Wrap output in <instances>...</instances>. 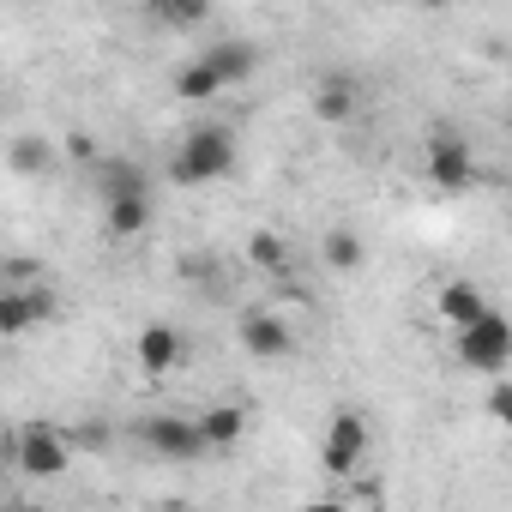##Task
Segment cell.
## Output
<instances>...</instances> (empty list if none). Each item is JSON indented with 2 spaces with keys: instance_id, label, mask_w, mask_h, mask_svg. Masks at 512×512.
<instances>
[{
  "instance_id": "6da1fadb",
  "label": "cell",
  "mask_w": 512,
  "mask_h": 512,
  "mask_svg": "<svg viewBox=\"0 0 512 512\" xmlns=\"http://www.w3.org/2000/svg\"><path fill=\"white\" fill-rule=\"evenodd\" d=\"M229 169H235V133L229 127H193L169 157L175 187H205V181H223Z\"/></svg>"
},
{
  "instance_id": "7a4b0ae2",
  "label": "cell",
  "mask_w": 512,
  "mask_h": 512,
  "mask_svg": "<svg viewBox=\"0 0 512 512\" xmlns=\"http://www.w3.org/2000/svg\"><path fill=\"white\" fill-rule=\"evenodd\" d=\"M458 362L476 368V374H500L512 362V320L488 308L470 332H458Z\"/></svg>"
},
{
  "instance_id": "3957f363",
  "label": "cell",
  "mask_w": 512,
  "mask_h": 512,
  "mask_svg": "<svg viewBox=\"0 0 512 512\" xmlns=\"http://www.w3.org/2000/svg\"><path fill=\"white\" fill-rule=\"evenodd\" d=\"M13 464L25 476L49 482V476H61L73 464V434H61V428H19L13 434Z\"/></svg>"
},
{
  "instance_id": "277c9868",
  "label": "cell",
  "mask_w": 512,
  "mask_h": 512,
  "mask_svg": "<svg viewBox=\"0 0 512 512\" xmlns=\"http://www.w3.org/2000/svg\"><path fill=\"white\" fill-rule=\"evenodd\" d=\"M476 175L482 169H476V157H470V145L458 133H428V181L440 193H470Z\"/></svg>"
},
{
  "instance_id": "5b68a950",
  "label": "cell",
  "mask_w": 512,
  "mask_h": 512,
  "mask_svg": "<svg viewBox=\"0 0 512 512\" xmlns=\"http://www.w3.org/2000/svg\"><path fill=\"white\" fill-rule=\"evenodd\" d=\"M139 440H145V452H157L169 464H187V458L211 452L205 434H199V422H187V416H145L139 422Z\"/></svg>"
},
{
  "instance_id": "8992f818",
  "label": "cell",
  "mask_w": 512,
  "mask_h": 512,
  "mask_svg": "<svg viewBox=\"0 0 512 512\" xmlns=\"http://www.w3.org/2000/svg\"><path fill=\"white\" fill-rule=\"evenodd\" d=\"M362 452H368V422H362L356 410H338V416L326 422V440H320V464H326L332 476H350V470L362 464Z\"/></svg>"
},
{
  "instance_id": "52a82bcc",
  "label": "cell",
  "mask_w": 512,
  "mask_h": 512,
  "mask_svg": "<svg viewBox=\"0 0 512 512\" xmlns=\"http://www.w3.org/2000/svg\"><path fill=\"white\" fill-rule=\"evenodd\" d=\"M290 320L278 314H241V350L247 356H260V362H284L290 356Z\"/></svg>"
},
{
  "instance_id": "ba28073f",
  "label": "cell",
  "mask_w": 512,
  "mask_h": 512,
  "mask_svg": "<svg viewBox=\"0 0 512 512\" xmlns=\"http://www.w3.org/2000/svg\"><path fill=\"white\" fill-rule=\"evenodd\" d=\"M49 314H55V296L49 290H0V332H7V338L31 332Z\"/></svg>"
},
{
  "instance_id": "9c48e42d",
  "label": "cell",
  "mask_w": 512,
  "mask_h": 512,
  "mask_svg": "<svg viewBox=\"0 0 512 512\" xmlns=\"http://www.w3.org/2000/svg\"><path fill=\"white\" fill-rule=\"evenodd\" d=\"M91 187H97V199H103V205L151 193V187H145V169H139V163H127V157H103V163L91 169Z\"/></svg>"
},
{
  "instance_id": "30bf717a",
  "label": "cell",
  "mask_w": 512,
  "mask_h": 512,
  "mask_svg": "<svg viewBox=\"0 0 512 512\" xmlns=\"http://www.w3.org/2000/svg\"><path fill=\"white\" fill-rule=\"evenodd\" d=\"M175 362H181V332H175V326H145V332H139V368L157 380V374H169Z\"/></svg>"
},
{
  "instance_id": "8fae6325",
  "label": "cell",
  "mask_w": 512,
  "mask_h": 512,
  "mask_svg": "<svg viewBox=\"0 0 512 512\" xmlns=\"http://www.w3.org/2000/svg\"><path fill=\"white\" fill-rule=\"evenodd\" d=\"M314 115L320 121H350L356 115V79L350 73H326L314 85Z\"/></svg>"
},
{
  "instance_id": "7c38bea8",
  "label": "cell",
  "mask_w": 512,
  "mask_h": 512,
  "mask_svg": "<svg viewBox=\"0 0 512 512\" xmlns=\"http://www.w3.org/2000/svg\"><path fill=\"white\" fill-rule=\"evenodd\" d=\"M482 314H488V302H482L476 284H446V290H440V320H446L452 332H470Z\"/></svg>"
},
{
  "instance_id": "4fadbf2b",
  "label": "cell",
  "mask_w": 512,
  "mask_h": 512,
  "mask_svg": "<svg viewBox=\"0 0 512 512\" xmlns=\"http://www.w3.org/2000/svg\"><path fill=\"white\" fill-rule=\"evenodd\" d=\"M205 61L217 67V79H223V91H229V85L253 79V67H260V49H253V43H217V49H205Z\"/></svg>"
},
{
  "instance_id": "5bb4252c",
  "label": "cell",
  "mask_w": 512,
  "mask_h": 512,
  "mask_svg": "<svg viewBox=\"0 0 512 512\" xmlns=\"http://www.w3.org/2000/svg\"><path fill=\"white\" fill-rule=\"evenodd\" d=\"M103 223H109V235H115V241H133V235H145V229H151V193L103 205Z\"/></svg>"
},
{
  "instance_id": "9a60e30c",
  "label": "cell",
  "mask_w": 512,
  "mask_h": 512,
  "mask_svg": "<svg viewBox=\"0 0 512 512\" xmlns=\"http://www.w3.org/2000/svg\"><path fill=\"white\" fill-rule=\"evenodd\" d=\"M247 260L260 272H272V278H290V241L278 229H253L247 235Z\"/></svg>"
},
{
  "instance_id": "2e32d148",
  "label": "cell",
  "mask_w": 512,
  "mask_h": 512,
  "mask_svg": "<svg viewBox=\"0 0 512 512\" xmlns=\"http://www.w3.org/2000/svg\"><path fill=\"white\" fill-rule=\"evenodd\" d=\"M199 434H205V446H211V452H229V446L247 434V416H241L235 404H217V410H205V416H199Z\"/></svg>"
},
{
  "instance_id": "e0dca14e",
  "label": "cell",
  "mask_w": 512,
  "mask_h": 512,
  "mask_svg": "<svg viewBox=\"0 0 512 512\" xmlns=\"http://www.w3.org/2000/svg\"><path fill=\"white\" fill-rule=\"evenodd\" d=\"M217 91H223V79H217V67H211L205 55L175 73V97H187V103H205V97H217Z\"/></svg>"
},
{
  "instance_id": "ac0fdd59",
  "label": "cell",
  "mask_w": 512,
  "mask_h": 512,
  "mask_svg": "<svg viewBox=\"0 0 512 512\" xmlns=\"http://www.w3.org/2000/svg\"><path fill=\"white\" fill-rule=\"evenodd\" d=\"M151 19L175 25V31H193V25H205V0H151Z\"/></svg>"
},
{
  "instance_id": "d6986e66",
  "label": "cell",
  "mask_w": 512,
  "mask_h": 512,
  "mask_svg": "<svg viewBox=\"0 0 512 512\" xmlns=\"http://www.w3.org/2000/svg\"><path fill=\"white\" fill-rule=\"evenodd\" d=\"M326 266H332V272H356V266H362V235L332 229V235H326Z\"/></svg>"
},
{
  "instance_id": "ffe728a7",
  "label": "cell",
  "mask_w": 512,
  "mask_h": 512,
  "mask_svg": "<svg viewBox=\"0 0 512 512\" xmlns=\"http://www.w3.org/2000/svg\"><path fill=\"white\" fill-rule=\"evenodd\" d=\"M7 157H13L19 175H43V169H49V139H13Z\"/></svg>"
},
{
  "instance_id": "44dd1931",
  "label": "cell",
  "mask_w": 512,
  "mask_h": 512,
  "mask_svg": "<svg viewBox=\"0 0 512 512\" xmlns=\"http://www.w3.org/2000/svg\"><path fill=\"white\" fill-rule=\"evenodd\" d=\"M488 416L512 434V386H494V392H488Z\"/></svg>"
},
{
  "instance_id": "7402d4cb",
  "label": "cell",
  "mask_w": 512,
  "mask_h": 512,
  "mask_svg": "<svg viewBox=\"0 0 512 512\" xmlns=\"http://www.w3.org/2000/svg\"><path fill=\"white\" fill-rule=\"evenodd\" d=\"M302 512H344V500H314V506H302Z\"/></svg>"
},
{
  "instance_id": "603a6c76",
  "label": "cell",
  "mask_w": 512,
  "mask_h": 512,
  "mask_svg": "<svg viewBox=\"0 0 512 512\" xmlns=\"http://www.w3.org/2000/svg\"><path fill=\"white\" fill-rule=\"evenodd\" d=\"M506 133H512V115H506Z\"/></svg>"
}]
</instances>
